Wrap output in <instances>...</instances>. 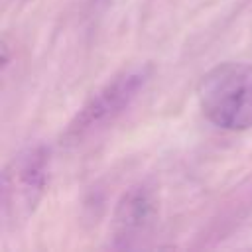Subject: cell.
<instances>
[{
    "label": "cell",
    "instance_id": "6da1fadb",
    "mask_svg": "<svg viewBox=\"0 0 252 252\" xmlns=\"http://www.w3.org/2000/svg\"><path fill=\"white\" fill-rule=\"evenodd\" d=\"M201 114L219 130L246 132L252 128V63L222 61L197 83Z\"/></svg>",
    "mask_w": 252,
    "mask_h": 252
},
{
    "label": "cell",
    "instance_id": "7a4b0ae2",
    "mask_svg": "<svg viewBox=\"0 0 252 252\" xmlns=\"http://www.w3.org/2000/svg\"><path fill=\"white\" fill-rule=\"evenodd\" d=\"M152 77V63H136L116 73L100 89H96L77 110V114L71 118L63 132V140L67 144H77L89 138L91 134L98 132L106 124L114 122L140 96Z\"/></svg>",
    "mask_w": 252,
    "mask_h": 252
},
{
    "label": "cell",
    "instance_id": "3957f363",
    "mask_svg": "<svg viewBox=\"0 0 252 252\" xmlns=\"http://www.w3.org/2000/svg\"><path fill=\"white\" fill-rule=\"evenodd\" d=\"M51 152L45 144L22 148L2 171V217L6 224L20 226L37 211L49 183Z\"/></svg>",
    "mask_w": 252,
    "mask_h": 252
},
{
    "label": "cell",
    "instance_id": "277c9868",
    "mask_svg": "<svg viewBox=\"0 0 252 252\" xmlns=\"http://www.w3.org/2000/svg\"><path fill=\"white\" fill-rule=\"evenodd\" d=\"M158 219V195L152 185L136 183L116 201L112 213V236L116 246H130L146 234Z\"/></svg>",
    "mask_w": 252,
    "mask_h": 252
}]
</instances>
